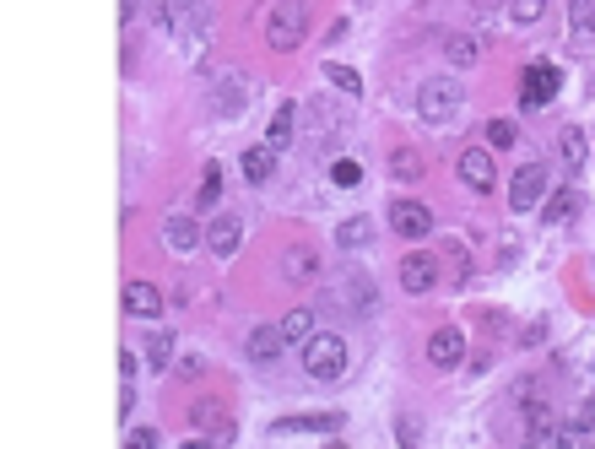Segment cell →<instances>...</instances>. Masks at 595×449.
Masks as SVG:
<instances>
[{
    "label": "cell",
    "instance_id": "obj_1",
    "mask_svg": "<svg viewBox=\"0 0 595 449\" xmlns=\"http://www.w3.org/2000/svg\"><path fill=\"white\" fill-rule=\"evenodd\" d=\"M303 374L320 379V385H336L347 374V341L341 336H309L303 341Z\"/></svg>",
    "mask_w": 595,
    "mask_h": 449
},
{
    "label": "cell",
    "instance_id": "obj_15",
    "mask_svg": "<svg viewBox=\"0 0 595 449\" xmlns=\"http://www.w3.org/2000/svg\"><path fill=\"white\" fill-rule=\"evenodd\" d=\"M125 314H136V320H157V314H163V293H157L152 282H125Z\"/></svg>",
    "mask_w": 595,
    "mask_h": 449
},
{
    "label": "cell",
    "instance_id": "obj_31",
    "mask_svg": "<svg viewBox=\"0 0 595 449\" xmlns=\"http://www.w3.org/2000/svg\"><path fill=\"white\" fill-rule=\"evenodd\" d=\"M330 179H336V190H357V184H363V168H357L352 157H341V163H330Z\"/></svg>",
    "mask_w": 595,
    "mask_h": 449
},
{
    "label": "cell",
    "instance_id": "obj_26",
    "mask_svg": "<svg viewBox=\"0 0 595 449\" xmlns=\"http://www.w3.org/2000/svg\"><path fill=\"white\" fill-rule=\"evenodd\" d=\"M374 233H379V228H374V217H347V222L336 228V239L347 244V249H363L368 239H374Z\"/></svg>",
    "mask_w": 595,
    "mask_h": 449
},
{
    "label": "cell",
    "instance_id": "obj_25",
    "mask_svg": "<svg viewBox=\"0 0 595 449\" xmlns=\"http://www.w3.org/2000/svg\"><path fill=\"white\" fill-rule=\"evenodd\" d=\"M217 201H222V168H217V163H206L201 184H195V211H211Z\"/></svg>",
    "mask_w": 595,
    "mask_h": 449
},
{
    "label": "cell",
    "instance_id": "obj_35",
    "mask_svg": "<svg viewBox=\"0 0 595 449\" xmlns=\"http://www.w3.org/2000/svg\"><path fill=\"white\" fill-rule=\"evenodd\" d=\"M125 444H130V449H157V444H163V433H157V428H130Z\"/></svg>",
    "mask_w": 595,
    "mask_h": 449
},
{
    "label": "cell",
    "instance_id": "obj_36",
    "mask_svg": "<svg viewBox=\"0 0 595 449\" xmlns=\"http://www.w3.org/2000/svg\"><path fill=\"white\" fill-rule=\"evenodd\" d=\"M174 6H195V0H174Z\"/></svg>",
    "mask_w": 595,
    "mask_h": 449
},
{
    "label": "cell",
    "instance_id": "obj_4",
    "mask_svg": "<svg viewBox=\"0 0 595 449\" xmlns=\"http://www.w3.org/2000/svg\"><path fill=\"white\" fill-rule=\"evenodd\" d=\"M558 87H563V71L552 60L525 65V76H520V109H547V103L558 98Z\"/></svg>",
    "mask_w": 595,
    "mask_h": 449
},
{
    "label": "cell",
    "instance_id": "obj_5",
    "mask_svg": "<svg viewBox=\"0 0 595 449\" xmlns=\"http://www.w3.org/2000/svg\"><path fill=\"white\" fill-rule=\"evenodd\" d=\"M547 190H552V174L541 163H525L520 174L509 179V206L514 211H531L536 201H547Z\"/></svg>",
    "mask_w": 595,
    "mask_h": 449
},
{
    "label": "cell",
    "instance_id": "obj_10",
    "mask_svg": "<svg viewBox=\"0 0 595 449\" xmlns=\"http://www.w3.org/2000/svg\"><path fill=\"white\" fill-rule=\"evenodd\" d=\"M238 244H244V222L228 217V211H222V217H206V249H211V255L228 260Z\"/></svg>",
    "mask_w": 595,
    "mask_h": 449
},
{
    "label": "cell",
    "instance_id": "obj_21",
    "mask_svg": "<svg viewBox=\"0 0 595 449\" xmlns=\"http://www.w3.org/2000/svg\"><path fill=\"white\" fill-rule=\"evenodd\" d=\"M558 152H563V168H568V174H579V168L590 163V141H585V130L568 125V130H563V141H558Z\"/></svg>",
    "mask_w": 595,
    "mask_h": 449
},
{
    "label": "cell",
    "instance_id": "obj_11",
    "mask_svg": "<svg viewBox=\"0 0 595 449\" xmlns=\"http://www.w3.org/2000/svg\"><path fill=\"white\" fill-rule=\"evenodd\" d=\"M401 287L412 298L433 293V287H439V260H433V255H406L401 260Z\"/></svg>",
    "mask_w": 595,
    "mask_h": 449
},
{
    "label": "cell",
    "instance_id": "obj_8",
    "mask_svg": "<svg viewBox=\"0 0 595 449\" xmlns=\"http://www.w3.org/2000/svg\"><path fill=\"white\" fill-rule=\"evenodd\" d=\"M455 174L466 179V184H471L476 195H493V184H498V168H493V157H487L482 147H466V152H460Z\"/></svg>",
    "mask_w": 595,
    "mask_h": 449
},
{
    "label": "cell",
    "instance_id": "obj_14",
    "mask_svg": "<svg viewBox=\"0 0 595 449\" xmlns=\"http://www.w3.org/2000/svg\"><path fill=\"white\" fill-rule=\"evenodd\" d=\"M190 422H195L201 433H211V444H233V439H238L233 422L222 417V406H211V401H195V406H190Z\"/></svg>",
    "mask_w": 595,
    "mask_h": 449
},
{
    "label": "cell",
    "instance_id": "obj_2",
    "mask_svg": "<svg viewBox=\"0 0 595 449\" xmlns=\"http://www.w3.org/2000/svg\"><path fill=\"white\" fill-rule=\"evenodd\" d=\"M303 33H309V6H303V0H282V6L271 11V22H266V44L276 49V55H293V49L303 44Z\"/></svg>",
    "mask_w": 595,
    "mask_h": 449
},
{
    "label": "cell",
    "instance_id": "obj_32",
    "mask_svg": "<svg viewBox=\"0 0 595 449\" xmlns=\"http://www.w3.org/2000/svg\"><path fill=\"white\" fill-rule=\"evenodd\" d=\"M541 11H547V0H514V6H509V17L531 28V22H541Z\"/></svg>",
    "mask_w": 595,
    "mask_h": 449
},
{
    "label": "cell",
    "instance_id": "obj_19",
    "mask_svg": "<svg viewBox=\"0 0 595 449\" xmlns=\"http://www.w3.org/2000/svg\"><path fill=\"white\" fill-rule=\"evenodd\" d=\"M282 276H287V282H314V276H320V255H314L309 244L287 249V255H282Z\"/></svg>",
    "mask_w": 595,
    "mask_h": 449
},
{
    "label": "cell",
    "instance_id": "obj_30",
    "mask_svg": "<svg viewBox=\"0 0 595 449\" xmlns=\"http://www.w3.org/2000/svg\"><path fill=\"white\" fill-rule=\"evenodd\" d=\"M514 141H520V125L514 120H487V147L493 152H509Z\"/></svg>",
    "mask_w": 595,
    "mask_h": 449
},
{
    "label": "cell",
    "instance_id": "obj_7",
    "mask_svg": "<svg viewBox=\"0 0 595 449\" xmlns=\"http://www.w3.org/2000/svg\"><path fill=\"white\" fill-rule=\"evenodd\" d=\"M287 347H293V341L282 336V325H255V330H249V341H244V352H249V363H255V368H271Z\"/></svg>",
    "mask_w": 595,
    "mask_h": 449
},
{
    "label": "cell",
    "instance_id": "obj_17",
    "mask_svg": "<svg viewBox=\"0 0 595 449\" xmlns=\"http://www.w3.org/2000/svg\"><path fill=\"white\" fill-rule=\"evenodd\" d=\"M238 168H244V179H249V184H266V179L276 174V147H271V141H260V147H244Z\"/></svg>",
    "mask_w": 595,
    "mask_h": 449
},
{
    "label": "cell",
    "instance_id": "obj_27",
    "mask_svg": "<svg viewBox=\"0 0 595 449\" xmlns=\"http://www.w3.org/2000/svg\"><path fill=\"white\" fill-rule=\"evenodd\" d=\"M390 174L401 179V184H417V179H422V157H417L412 147H395V152H390Z\"/></svg>",
    "mask_w": 595,
    "mask_h": 449
},
{
    "label": "cell",
    "instance_id": "obj_12",
    "mask_svg": "<svg viewBox=\"0 0 595 449\" xmlns=\"http://www.w3.org/2000/svg\"><path fill=\"white\" fill-rule=\"evenodd\" d=\"M271 433L282 439V433H341V412H303V417H276Z\"/></svg>",
    "mask_w": 595,
    "mask_h": 449
},
{
    "label": "cell",
    "instance_id": "obj_23",
    "mask_svg": "<svg viewBox=\"0 0 595 449\" xmlns=\"http://www.w3.org/2000/svg\"><path fill=\"white\" fill-rule=\"evenodd\" d=\"M574 211H579V195L574 190H558V195H547V201H541V222H552V228H558V222H574Z\"/></svg>",
    "mask_w": 595,
    "mask_h": 449
},
{
    "label": "cell",
    "instance_id": "obj_22",
    "mask_svg": "<svg viewBox=\"0 0 595 449\" xmlns=\"http://www.w3.org/2000/svg\"><path fill=\"white\" fill-rule=\"evenodd\" d=\"M444 55H449V65H476V60H482V38H476V33H449Z\"/></svg>",
    "mask_w": 595,
    "mask_h": 449
},
{
    "label": "cell",
    "instance_id": "obj_33",
    "mask_svg": "<svg viewBox=\"0 0 595 449\" xmlns=\"http://www.w3.org/2000/svg\"><path fill=\"white\" fill-rule=\"evenodd\" d=\"M395 444H406V449H417V444H422L417 417H401V422H395Z\"/></svg>",
    "mask_w": 595,
    "mask_h": 449
},
{
    "label": "cell",
    "instance_id": "obj_9",
    "mask_svg": "<svg viewBox=\"0 0 595 449\" xmlns=\"http://www.w3.org/2000/svg\"><path fill=\"white\" fill-rule=\"evenodd\" d=\"M390 228L401 233V239H428V233H433V211L422 201H395L390 206Z\"/></svg>",
    "mask_w": 595,
    "mask_h": 449
},
{
    "label": "cell",
    "instance_id": "obj_16",
    "mask_svg": "<svg viewBox=\"0 0 595 449\" xmlns=\"http://www.w3.org/2000/svg\"><path fill=\"white\" fill-rule=\"evenodd\" d=\"M460 352H466V336H460V330H433L428 336V358H433V368H455L460 363Z\"/></svg>",
    "mask_w": 595,
    "mask_h": 449
},
{
    "label": "cell",
    "instance_id": "obj_29",
    "mask_svg": "<svg viewBox=\"0 0 595 449\" xmlns=\"http://www.w3.org/2000/svg\"><path fill=\"white\" fill-rule=\"evenodd\" d=\"M325 82H330V87H341L347 98H357V92H363V76H357L352 65H336V60H325Z\"/></svg>",
    "mask_w": 595,
    "mask_h": 449
},
{
    "label": "cell",
    "instance_id": "obj_34",
    "mask_svg": "<svg viewBox=\"0 0 595 449\" xmlns=\"http://www.w3.org/2000/svg\"><path fill=\"white\" fill-rule=\"evenodd\" d=\"M568 433H574V439H585V433H595V401H585V406H579V412H574V428H568Z\"/></svg>",
    "mask_w": 595,
    "mask_h": 449
},
{
    "label": "cell",
    "instance_id": "obj_28",
    "mask_svg": "<svg viewBox=\"0 0 595 449\" xmlns=\"http://www.w3.org/2000/svg\"><path fill=\"white\" fill-rule=\"evenodd\" d=\"M276 325H282L287 341H309V336H314V309H287Z\"/></svg>",
    "mask_w": 595,
    "mask_h": 449
},
{
    "label": "cell",
    "instance_id": "obj_24",
    "mask_svg": "<svg viewBox=\"0 0 595 449\" xmlns=\"http://www.w3.org/2000/svg\"><path fill=\"white\" fill-rule=\"evenodd\" d=\"M266 141H271L276 152L293 147V141H298V114H293V109H276V120H271V130H266Z\"/></svg>",
    "mask_w": 595,
    "mask_h": 449
},
{
    "label": "cell",
    "instance_id": "obj_20",
    "mask_svg": "<svg viewBox=\"0 0 595 449\" xmlns=\"http://www.w3.org/2000/svg\"><path fill=\"white\" fill-rule=\"evenodd\" d=\"M141 363H147L152 374H163V368L174 363V336H168V330H152V336L141 341Z\"/></svg>",
    "mask_w": 595,
    "mask_h": 449
},
{
    "label": "cell",
    "instance_id": "obj_6",
    "mask_svg": "<svg viewBox=\"0 0 595 449\" xmlns=\"http://www.w3.org/2000/svg\"><path fill=\"white\" fill-rule=\"evenodd\" d=\"M336 303H341V309H352L357 320H368V314H379V287L368 282V271H352L347 282L336 287Z\"/></svg>",
    "mask_w": 595,
    "mask_h": 449
},
{
    "label": "cell",
    "instance_id": "obj_18",
    "mask_svg": "<svg viewBox=\"0 0 595 449\" xmlns=\"http://www.w3.org/2000/svg\"><path fill=\"white\" fill-rule=\"evenodd\" d=\"M568 38L579 49L595 44V0H568Z\"/></svg>",
    "mask_w": 595,
    "mask_h": 449
},
{
    "label": "cell",
    "instance_id": "obj_3",
    "mask_svg": "<svg viewBox=\"0 0 595 449\" xmlns=\"http://www.w3.org/2000/svg\"><path fill=\"white\" fill-rule=\"evenodd\" d=\"M460 109H466V92H460V82H449V76H433V82H422V92H417V114H422L428 125L455 120Z\"/></svg>",
    "mask_w": 595,
    "mask_h": 449
},
{
    "label": "cell",
    "instance_id": "obj_13",
    "mask_svg": "<svg viewBox=\"0 0 595 449\" xmlns=\"http://www.w3.org/2000/svg\"><path fill=\"white\" fill-rule=\"evenodd\" d=\"M163 239H168V249H174V255H190V249L206 244V228H201L195 217H168V222H163Z\"/></svg>",
    "mask_w": 595,
    "mask_h": 449
}]
</instances>
